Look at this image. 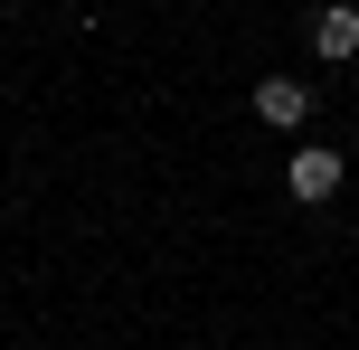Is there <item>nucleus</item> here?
Listing matches in <instances>:
<instances>
[{
    "label": "nucleus",
    "mask_w": 359,
    "mask_h": 350,
    "mask_svg": "<svg viewBox=\"0 0 359 350\" xmlns=\"http://www.w3.org/2000/svg\"><path fill=\"white\" fill-rule=\"evenodd\" d=\"M341 180H350V170H341V152H293V170H284V189H293L303 208H322Z\"/></svg>",
    "instance_id": "f257e3e1"
},
{
    "label": "nucleus",
    "mask_w": 359,
    "mask_h": 350,
    "mask_svg": "<svg viewBox=\"0 0 359 350\" xmlns=\"http://www.w3.org/2000/svg\"><path fill=\"white\" fill-rule=\"evenodd\" d=\"M312 114V95L293 86V76H265V86H255V123H274V133H293Z\"/></svg>",
    "instance_id": "f03ea898"
},
{
    "label": "nucleus",
    "mask_w": 359,
    "mask_h": 350,
    "mask_svg": "<svg viewBox=\"0 0 359 350\" xmlns=\"http://www.w3.org/2000/svg\"><path fill=\"white\" fill-rule=\"evenodd\" d=\"M312 48H322L331 67H350V57H359V10H350V0H331V10L312 19Z\"/></svg>",
    "instance_id": "7ed1b4c3"
},
{
    "label": "nucleus",
    "mask_w": 359,
    "mask_h": 350,
    "mask_svg": "<svg viewBox=\"0 0 359 350\" xmlns=\"http://www.w3.org/2000/svg\"><path fill=\"white\" fill-rule=\"evenodd\" d=\"M0 10H10V0H0Z\"/></svg>",
    "instance_id": "20e7f679"
}]
</instances>
